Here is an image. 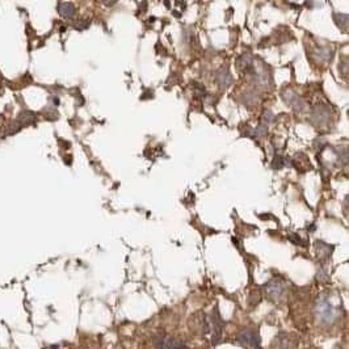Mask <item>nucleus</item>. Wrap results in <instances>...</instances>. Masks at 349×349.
Instances as JSON below:
<instances>
[{
	"label": "nucleus",
	"instance_id": "obj_1",
	"mask_svg": "<svg viewBox=\"0 0 349 349\" xmlns=\"http://www.w3.org/2000/svg\"><path fill=\"white\" fill-rule=\"evenodd\" d=\"M206 327L208 331L211 332V344L215 345L220 340L222 336V330H223V321L220 319V316L218 315V312H213L208 321H206Z\"/></svg>",
	"mask_w": 349,
	"mask_h": 349
},
{
	"label": "nucleus",
	"instance_id": "obj_2",
	"mask_svg": "<svg viewBox=\"0 0 349 349\" xmlns=\"http://www.w3.org/2000/svg\"><path fill=\"white\" fill-rule=\"evenodd\" d=\"M316 311H318V316L321 321L325 323H330V321L335 320L336 319V309H335L331 302L326 298H321L318 302V307H316Z\"/></svg>",
	"mask_w": 349,
	"mask_h": 349
},
{
	"label": "nucleus",
	"instance_id": "obj_3",
	"mask_svg": "<svg viewBox=\"0 0 349 349\" xmlns=\"http://www.w3.org/2000/svg\"><path fill=\"white\" fill-rule=\"evenodd\" d=\"M265 291L270 300H273V301L281 300V297L284 295V291H285L284 282L279 279L270 280V281L266 284Z\"/></svg>",
	"mask_w": 349,
	"mask_h": 349
},
{
	"label": "nucleus",
	"instance_id": "obj_4",
	"mask_svg": "<svg viewBox=\"0 0 349 349\" xmlns=\"http://www.w3.org/2000/svg\"><path fill=\"white\" fill-rule=\"evenodd\" d=\"M239 339L247 349H260V339L254 330H250V328L244 330Z\"/></svg>",
	"mask_w": 349,
	"mask_h": 349
},
{
	"label": "nucleus",
	"instance_id": "obj_5",
	"mask_svg": "<svg viewBox=\"0 0 349 349\" xmlns=\"http://www.w3.org/2000/svg\"><path fill=\"white\" fill-rule=\"evenodd\" d=\"M282 97H284V100L286 101L288 104L291 105L294 112H297V113H301V112L305 109V107H306L305 100H303L301 96H298L294 91H290V89L285 91L284 93H282Z\"/></svg>",
	"mask_w": 349,
	"mask_h": 349
},
{
	"label": "nucleus",
	"instance_id": "obj_6",
	"mask_svg": "<svg viewBox=\"0 0 349 349\" xmlns=\"http://www.w3.org/2000/svg\"><path fill=\"white\" fill-rule=\"evenodd\" d=\"M330 119V109L325 104H316L311 110V121L314 123H326Z\"/></svg>",
	"mask_w": 349,
	"mask_h": 349
},
{
	"label": "nucleus",
	"instance_id": "obj_7",
	"mask_svg": "<svg viewBox=\"0 0 349 349\" xmlns=\"http://www.w3.org/2000/svg\"><path fill=\"white\" fill-rule=\"evenodd\" d=\"M215 80L222 89H227L233 84V75L227 67H222L215 72Z\"/></svg>",
	"mask_w": 349,
	"mask_h": 349
},
{
	"label": "nucleus",
	"instance_id": "obj_8",
	"mask_svg": "<svg viewBox=\"0 0 349 349\" xmlns=\"http://www.w3.org/2000/svg\"><path fill=\"white\" fill-rule=\"evenodd\" d=\"M255 82L257 83L259 87H266L269 86L270 83V72L266 70L265 66L260 64L255 68Z\"/></svg>",
	"mask_w": 349,
	"mask_h": 349
},
{
	"label": "nucleus",
	"instance_id": "obj_9",
	"mask_svg": "<svg viewBox=\"0 0 349 349\" xmlns=\"http://www.w3.org/2000/svg\"><path fill=\"white\" fill-rule=\"evenodd\" d=\"M254 57H252L251 53H243L240 57L238 58V67L243 71H248L254 68Z\"/></svg>",
	"mask_w": 349,
	"mask_h": 349
},
{
	"label": "nucleus",
	"instance_id": "obj_10",
	"mask_svg": "<svg viewBox=\"0 0 349 349\" xmlns=\"http://www.w3.org/2000/svg\"><path fill=\"white\" fill-rule=\"evenodd\" d=\"M58 12L59 15L63 16L66 18H71L73 17L77 9H75V6L72 3H68V2H61L58 3Z\"/></svg>",
	"mask_w": 349,
	"mask_h": 349
},
{
	"label": "nucleus",
	"instance_id": "obj_11",
	"mask_svg": "<svg viewBox=\"0 0 349 349\" xmlns=\"http://www.w3.org/2000/svg\"><path fill=\"white\" fill-rule=\"evenodd\" d=\"M315 248H316V252H318V256L321 257V259L330 256V255L332 254V250H334L332 245L327 244V243H325V242H321V240H316Z\"/></svg>",
	"mask_w": 349,
	"mask_h": 349
},
{
	"label": "nucleus",
	"instance_id": "obj_12",
	"mask_svg": "<svg viewBox=\"0 0 349 349\" xmlns=\"http://www.w3.org/2000/svg\"><path fill=\"white\" fill-rule=\"evenodd\" d=\"M276 348L275 349H294V344L291 341L290 337H288V335H285L284 337L279 336L276 339Z\"/></svg>",
	"mask_w": 349,
	"mask_h": 349
},
{
	"label": "nucleus",
	"instance_id": "obj_13",
	"mask_svg": "<svg viewBox=\"0 0 349 349\" xmlns=\"http://www.w3.org/2000/svg\"><path fill=\"white\" fill-rule=\"evenodd\" d=\"M334 150L337 155V162H339V164L346 167V164H348V150H346V147L340 146L334 148Z\"/></svg>",
	"mask_w": 349,
	"mask_h": 349
},
{
	"label": "nucleus",
	"instance_id": "obj_14",
	"mask_svg": "<svg viewBox=\"0 0 349 349\" xmlns=\"http://www.w3.org/2000/svg\"><path fill=\"white\" fill-rule=\"evenodd\" d=\"M335 22L340 29H343L344 32L348 31V16L345 13H335L334 15Z\"/></svg>",
	"mask_w": 349,
	"mask_h": 349
},
{
	"label": "nucleus",
	"instance_id": "obj_15",
	"mask_svg": "<svg viewBox=\"0 0 349 349\" xmlns=\"http://www.w3.org/2000/svg\"><path fill=\"white\" fill-rule=\"evenodd\" d=\"M315 55L319 59H321V61L328 62L331 58H332L334 53H332V50L327 49V47H319V49L315 50Z\"/></svg>",
	"mask_w": 349,
	"mask_h": 349
},
{
	"label": "nucleus",
	"instance_id": "obj_16",
	"mask_svg": "<svg viewBox=\"0 0 349 349\" xmlns=\"http://www.w3.org/2000/svg\"><path fill=\"white\" fill-rule=\"evenodd\" d=\"M243 103L248 107L255 105L257 103V95L255 92H244L243 93Z\"/></svg>",
	"mask_w": 349,
	"mask_h": 349
},
{
	"label": "nucleus",
	"instance_id": "obj_17",
	"mask_svg": "<svg viewBox=\"0 0 349 349\" xmlns=\"http://www.w3.org/2000/svg\"><path fill=\"white\" fill-rule=\"evenodd\" d=\"M194 95L197 96V97H201V98H204L206 96V89H205V87L202 86V84H200L198 82H194Z\"/></svg>",
	"mask_w": 349,
	"mask_h": 349
},
{
	"label": "nucleus",
	"instance_id": "obj_18",
	"mask_svg": "<svg viewBox=\"0 0 349 349\" xmlns=\"http://www.w3.org/2000/svg\"><path fill=\"white\" fill-rule=\"evenodd\" d=\"M289 240H290L293 244L301 245V247H306L307 245V242H305V240H303L300 235H297V234H291V235H289Z\"/></svg>",
	"mask_w": 349,
	"mask_h": 349
},
{
	"label": "nucleus",
	"instance_id": "obj_19",
	"mask_svg": "<svg viewBox=\"0 0 349 349\" xmlns=\"http://www.w3.org/2000/svg\"><path fill=\"white\" fill-rule=\"evenodd\" d=\"M266 133H268V126L261 123V125H259L256 129H255L254 135L257 138H263V137H265Z\"/></svg>",
	"mask_w": 349,
	"mask_h": 349
},
{
	"label": "nucleus",
	"instance_id": "obj_20",
	"mask_svg": "<svg viewBox=\"0 0 349 349\" xmlns=\"http://www.w3.org/2000/svg\"><path fill=\"white\" fill-rule=\"evenodd\" d=\"M33 121H34L33 113H24V114H21V117H20V123H21V125H29V123H32Z\"/></svg>",
	"mask_w": 349,
	"mask_h": 349
},
{
	"label": "nucleus",
	"instance_id": "obj_21",
	"mask_svg": "<svg viewBox=\"0 0 349 349\" xmlns=\"http://www.w3.org/2000/svg\"><path fill=\"white\" fill-rule=\"evenodd\" d=\"M272 167H273V169H281V168H284L285 167V162H284V158L282 156H280V155H277L273 159V162H272Z\"/></svg>",
	"mask_w": 349,
	"mask_h": 349
},
{
	"label": "nucleus",
	"instance_id": "obj_22",
	"mask_svg": "<svg viewBox=\"0 0 349 349\" xmlns=\"http://www.w3.org/2000/svg\"><path fill=\"white\" fill-rule=\"evenodd\" d=\"M275 119V114L270 112V110H265L263 114V122L264 125H266V123H270Z\"/></svg>",
	"mask_w": 349,
	"mask_h": 349
},
{
	"label": "nucleus",
	"instance_id": "obj_23",
	"mask_svg": "<svg viewBox=\"0 0 349 349\" xmlns=\"http://www.w3.org/2000/svg\"><path fill=\"white\" fill-rule=\"evenodd\" d=\"M88 27H89V21H79L77 25H75V28H77L78 31H84V29Z\"/></svg>",
	"mask_w": 349,
	"mask_h": 349
}]
</instances>
